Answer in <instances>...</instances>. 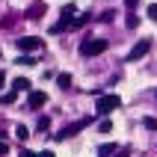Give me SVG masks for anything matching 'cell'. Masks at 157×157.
<instances>
[{"mask_svg": "<svg viewBox=\"0 0 157 157\" xmlns=\"http://www.w3.org/2000/svg\"><path fill=\"white\" fill-rule=\"evenodd\" d=\"M107 51V39H86V42L80 44V53H83V56H98V53H104Z\"/></svg>", "mask_w": 157, "mask_h": 157, "instance_id": "cell-1", "label": "cell"}, {"mask_svg": "<svg viewBox=\"0 0 157 157\" xmlns=\"http://www.w3.org/2000/svg\"><path fill=\"white\" fill-rule=\"evenodd\" d=\"M119 104H122V101H119V95H98L95 110H98V116H110Z\"/></svg>", "mask_w": 157, "mask_h": 157, "instance_id": "cell-2", "label": "cell"}, {"mask_svg": "<svg viewBox=\"0 0 157 157\" xmlns=\"http://www.w3.org/2000/svg\"><path fill=\"white\" fill-rule=\"evenodd\" d=\"M15 48L21 53H36V51H42L44 44H42V39H36V36H24V39H15Z\"/></svg>", "mask_w": 157, "mask_h": 157, "instance_id": "cell-3", "label": "cell"}, {"mask_svg": "<svg viewBox=\"0 0 157 157\" xmlns=\"http://www.w3.org/2000/svg\"><path fill=\"white\" fill-rule=\"evenodd\" d=\"M86 124H92V119H80L77 124H68V128H62L59 133H53V140H56V142H62V140H71V136H74L77 131H83Z\"/></svg>", "mask_w": 157, "mask_h": 157, "instance_id": "cell-4", "label": "cell"}, {"mask_svg": "<svg viewBox=\"0 0 157 157\" xmlns=\"http://www.w3.org/2000/svg\"><path fill=\"white\" fill-rule=\"evenodd\" d=\"M148 51H151V39H140V42L131 48V53H128V62H140Z\"/></svg>", "mask_w": 157, "mask_h": 157, "instance_id": "cell-5", "label": "cell"}, {"mask_svg": "<svg viewBox=\"0 0 157 157\" xmlns=\"http://www.w3.org/2000/svg\"><path fill=\"white\" fill-rule=\"evenodd\" d=\"M48 104V95H44L42 89H39V92H30V98H27V107H30V110H39V107H44Z\"/></svg>", "mask_w": 157, "mask_h": 157, "instance_id": "cell-6", "label": "cell"}, {"mask_svg": "<svg viewBox=\"0 0 157 157\" xmlns=\"http://www.w3.org/2000/svg\"><path fill=\"white\" fill-rule=\"evenodd\" d=\"M44 12H48V6H44V3H33V6L27 9V18H30V21H39Z\"/></svg>", "mask_w": 157, "mask_h": 157, "instance_id": "cell-7", "label": "cell"}, {"mask_svg": "<svg viewBox=\"0 0 157 157\" xmlns=\"http://www.w3.org/2000/svg\"><path fill=\"white\" fill-rule=\"evenodd\" d=\"M15 98H18V89H12V92H3V95H0V104L9 107V104H15Z\"/></svg>", "mask_w": 157, "mask_h": 157, "instance_id": "cell-8", "label": "cell"}, {"mask_svg": "<svg viewBox=\"0 0 157 157\" xmlns=\"http://www.w3.org/2000/svg\"><path fill=\"white\" fill-rule=\"evenodd\" d=\"M12 89H18V92H30V80H27V77H15Z\"/></svg>", "mask_w": 157, "mask_h": 157, "instance_id": "cell-9", "label": "cell"}, {"mask_svg": "<svg viewBox=\"0 0 157 157\" xmlns=\"http://www.w3.org/2000/svg\"><path fill=\"white\" fill-rule=\"evenodd\" d=\"M142 128H145V131H157V119L154 116H145V119H142Z\"/></svg>", "mask_w": 157, "mask_h": 157, "instance_id": "cell-10", "label": "cell"}, {"mask_svg": "<svg viewBox=\"0 0 157 157\" xmlns=\"http://www.w3.org/2000/svg\"><path fill=\"white\" fill-rule=\"evenodd\" d=\"M98 154H101V157H110V154H116V145H113V142H110V145H101V148H98Z\"/></svg>", "mask_w": 157, "mask_h": 157, "instance_id": "cell-11", "label": "cell"}, {"mask_svg": "<svg viewBox=\"0 0 157 157\" xmlns=\"http://www.w3.org/2000/svg\"><path fill=\"white\" fill-rule=\"evenodd\" d=\"M15 136H18V140H21V142H24L27 136H30V131H27L24 124H18V128H15Z\"/></svg>", "mask_w": 157, "mask_h": 157, "instance_id": "cell-12", "label": "cell"}, {"mask_svg": "<svg viewBox=\"0 0 157 157\" xmlns=\"http://www.w3.org/2000/svg\"><path fill=\"white\" fill-rule=\"evenodd\" d=\"M56 83H59L62 89H68V86H71V74H59V77H56Z\"/></svg>", "mask_w": 157, "mask_h": 157, "instance_id": "cell-13", "label": "cell"}, {"mask_svg": "<svg viewBox=\"0 0 157 157\" xmlns=\"http://www.w3.org/2000/svg\"><path fill=\"white\" fill-rule=\"evenodd\" d=\"M15 62H18V65H33L36 59H33V56H30V53H24V56H18Z\"/></svg>", "mask_w": 157, "mask_h": 157, "instance_id": "cell-14", "label": "cell"}, {"mask_svg": "<svg viewBox=\"0 0 157 157\" xmlns=\"http://www.w3.org/2000/svg\"><path fill=\"white\" fill-rule=\"evenodd\" d=\"M48 124H51V119H48V116H42V119H39V124H36V131H48Z\"/></svg>", "mask_w": 157, "mask_h": 157, "instance_id": "cell-15", "label": "cell"}, {"mask_svg": "<svg viewBox=\"0 0 157 157\" xmlns=\"http://www.w3.org/2000/svg\"><path fill=\"white\" fill-rule=\"evenodd\" d=\"M128 27H131V30H136V27H140V18L133 15V12H131V18H128Z\"/></svg>", "mask_w": 157, "mask_h": 157, "instance_id": "cell-16", "label": "cell"}, {"mask_svg": "<svg viewBox=\"0 0 157 157\" xmlns=\"http://www.w3.org/2000/svg\"><path fill=\"white\" fill-rule=\"evenodd\" d=\"M98 131H101V133H113V122H101Z\"/></svg>", "mask_w": 157, "mask_h": 157, "instance_id": "cell-17", "label": "cell"}, {"mask_svg": "<svg viewBox=\"0 0 157 157\" xmlns=\"http://www.w3.org/2000/svg\"><path fill=\"white\" fill-rule=\"evenodd\" d=\"M148 18H151V21H157V3H151V6H148Z\"/></svg>", "mask_w": 157, "mask_h": 157, "instance_id": "cell-18", "label": "cell"}, {"mask_svg": "<svg viewBox=\"0 0 157 157\" xmlns=\"http://www.w3.org/2000/svg\"><path fill=\"white\" fill-rule=\"evenodd\" d=\"M124 6H128V9H136V6H140V0H124Z\"/></svg>", "mask_w": 157, "mask_h": 157, "instance_id": "cell-19", "label": "cell"}, {"mask_svg": "<svg viewBox=\"0 0 157 157\" xmlns=\"http://www.w3.org/2000/svg\"><path fill=\"white\" fill-rule=\"evenodd\" d=\"M6 151H9V148H6V142H0V157L6 154Z\"/></svg>", "mask_w": 157, "mask_h": 157, "instance_id": "cell-20", "label": "cell"}, {"mask_svg": "<svg viewBox=\"0 0 157 157\" xmlns=\"http://www.w3.org/2000/svg\"><path fill=\"white\" fill-rule=\"evenodd\" d=\"M128 154H131V151H128V148H122V151H119L116 157H128Z\"/></svg>", "mask_w": 157, "mask_h": 157, "instance_id": "cell-21", "label": "cell"}, {"mask_svg": "<svg viewBox=\"0 0 157 157\" xmlns=\"http://www.w3.org/2000/svg\"><path fill=\"white\" fill-rule=\"evenodd\" d=\"M21 157H39V154H33V151H21Z\"/></svg>", "mask_w": 157, "mask_h": 157, "instance_id": "cell-22", "label": "cell"}, {"mask_svg": "<svg viewBox=\"0 0 157 157\" xmlns=\"http://www.w3.org/2000/svg\"><path fill=\"white\" fill-rule=\"evenodd\" d=\"M3 83H6V74H3V71H0V89H3Z\"/></svg>", "mask_w": 157, "mask_h": 157, "instance_id": "cell-23", "label": "cell"}, {"mask_svg": "<svg viewBox=\"0 0 157 157\" xmlns=\"http://www.w3.org/2000/svg\"><path fill=\"white\" fill-rule=\"evenodd\" d=\"M39 157H53V151H42V154H39Z\"/></svg>", "mask_w": 157, "mask_h": 157, "instance_id": "cell-24", "label": "cell"}]
</instances>
